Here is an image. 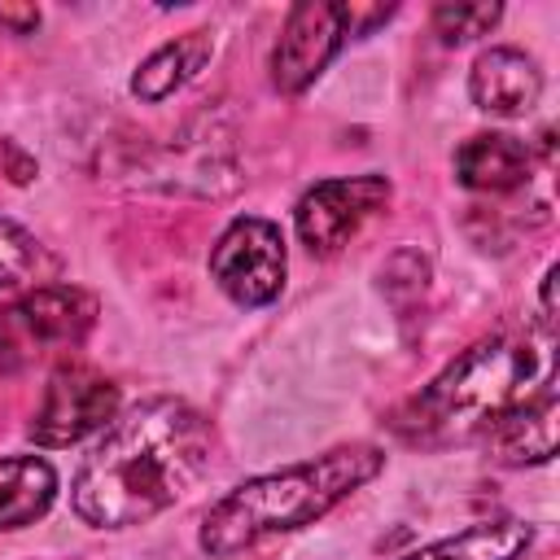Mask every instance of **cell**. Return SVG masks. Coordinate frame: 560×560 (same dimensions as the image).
Segmentation results:
<instances>
[{
  "label": "cell",
  "mask_w": 560,
  "mask_h": 560,
  "mask_svg": "<svg viewBox=\"0 0 560 560\" xmlns=\"http://www.w3.org/2000/svg\"><path fill=\"white\" fill-rule=\"evenodd\" d=\"M219 433L206 411L158 394L114 416L70 477V512L92 529L149 525L214 468Z\"/></svg>",
  "instance_id": "obj_1"
},
{
  "label": "cell",
  "mask_w": 560,
  "mask_h": 560,
  "mask_svg": "<svg viewBox=\"0 0 560 560\" xmlns=\"http://www.w3.org/2000/svg\"><path fill=\"white\" fill-rule=\"evenodd\" d=\"M556 337L542 328L521 332H490L459 350L420 394H411L394 416L389 429L407 446L442 451L459 442H481V433L534 398L538 389L556 385Z\"/></svg>",
  "instance_id": "obj_2"
},
{
  "label": "cell",
  "mask_w": 560,
  "mask_h": 560,
  "mask_svg": "<svg viewBox=\"0 0 560 560\" xmlns=\"http://www.w3.org/2000/svg\"><path fill=\"white\" fill-rule=\"evenodd\" d=\"M385 468V451L376 442H341L315 459L284 464L276 472L245 477L228 494H219L197 525V547L210 560H228L267 538L298 534L341 508L354 490L376 481Z\"/></svg>",
  "instance_id": "obj_3"
},
{
  "label": "cell",
  "mask_w": 560,
  "mask_h": 560,
  "mask_svg": "<svg viewBox=\"0 0 560 560\" xmlns=\"http://www.w3.org/2000/svg\"><path fill=\"white\" fill-rule=\"evenodd\" d=\"M101 302L79 284H35L0 302V376H18L88 341Z\"/></svg>",
  "instance_id": "obj_4"
},
{
  "label": "cell",
  "mask_w": 560,
  "mask_h": 560,
  "mask_svg": "<svg viewBox=\"0 0 560 560\" xmlns=\"http://www.w3.org/2000/svg\"><path fill=\"white\" fill-rule=\"evenodd\" d=\"M206 267L214 289L232 306H245V311L271 306L284 293V276H289V245L280 223L262 214H236L210 245Z\"/></svg>",
  "instance_id": "obj_5"
},
{
  "label": "cell",
  "mask_w": 560,
  "mask_h": 560,
  "mask_svg": "<svg viewBox=\"0 0 560 560\" xmlns=\"http://www.w3.org/2000/svg\"><path fill=\"white\" fill-rule=\"evenodd\" d=\"M389 197H394V184L385 175H376V171L319 179L298 197L293 232L306 245V254L332 258L363 232L368 219H376L389 206Z\"/></svg>",
  "instance_id": "obj_6"
},
{
  "label": "cell",
  "mask_w": 560,
  "mask_h": 560,
  "mask_svg": "<svg viewBox=\"0 0 560 560\" xmlns=\"http://www.w3.org/2000/svg\"><path fill=\"white\" fill-rule=\"evenodd\" d=\"M118 411H122V394L109 376H101L83 363H61L48 376L39 407L31 411L26 438L35 446L61 451V446H74L92 433H105Z\"/></svg>",
  "instance_id": "obj_7"
},
{
  "label": "cell",
  "mask_w": 560,
  "mask_h": 560,
  "mask_svg": "<svg viewBox=\"0 0 560 560\" xmlns=\"http://www.w3.org/2000/svg\"><path fill=\"white\" fill-rule=\"evenodd\" d=\"M350 39H354L350 35V4H341V0H298L284 13L280 35H276L271 57H267L271 88L280 96H302Z\"/></svg>",
  "instance_id": "obj_8"
},
{
  "label": "cell",
  "mask_w": 560,
  "mask_h": 560,
  "mask_svg": "<svg viewBox=\"0 0 560 560\" xmlns=\"http://www.w3.org/2000/svg\"><path fill=\"white\" fill-rule=\"evenodd\" d=\"M136 179L162 192L184 197H232L241 188V166L232 158V144H223L214 131H197V122L171 144H158L140 158Z\"/></svg>",
  "instance_id": "obj_9"
},
{
  "label": "cell",
  "mask_w": 560,
  "mask_h": 560,
  "mask_svg": "<svg viewBox=\"0 0 560 560\" xmlns=\"http://www.w3.org/2000/svg\"><path fill=\"white\" fill-rule=\"evenodd\" d=\"M542 96V70L525 48L494 44L468 66V101L490 118H525Z\"/></svg>",
  "instance_id": "obj_10"
},
{
  "label": "cell",
  "mask_w": 560,
  "mask_h": 560,
  "mask_svg": "<svg viewBox=\"0 0 560 560\" xmlns=\"http://www.w3.org/2000/svg\"><path fill=\"white\" fill-rule=\"evenodd\" d=\"M556 411H560V398H556V385H547L534 398H525L521 407H512L508 416H499L481 433L486 459L499 468L551 464L556 459Z\"/></svg>",
  "instance_id": "obj_11"
},
{
  "label": "cell",
  "mask_w": 560,
  "mask_h": 560,
  "mask_svg": "<svg viewBox=\"0 0 560 560\" xmlns=\"http://www.w3.org/2000/svg\"><path fill=\"white\" fill-rule=\"evenodd\" d=\"M451 171L468 192H516L534 175V149L512 131H477L455 149Z\"/></svg>",
  "instance_id": "obj_12"
},
{
  "label": "cell",
  "mask_w": 560,
  "mask_h": 560,
  "mask_svg": "<svg viewBox=\"0 0 560 560\" xmlns=\"http://www.w3.org/2000/svg\"><path fill=\"white\" fill-rule=\"evenodd\" d=\"M214 57V31L197 26V31H184L166 44H158L149 57H140V66L131 70V96L140 105H162L166 96H175L179 88H188Z\"/></svg>",
  "instance_id": "obj_13"
},
{
  "label": "cell",
  "mask_w": 560,
  "mask_h": 560,
  "mask_svg": "<svg viewBox=\"0 0 560 560\" xmlns=\"http://www.w3.org/2000/svg\"><path fill=\"white\" fill-rule=\"evenodd\" d=\"M57 490V468L44 455H0V534L44 521Z\"/></svg>",
  "instance_id": "obj_14"
},
{
  "label": "cell",
  "mask_w": 560,
  "mask_h": 560,
  "mask_svg": "<svg viewBox=\"0 0 560 560\" xmlns=\"http://www.w3.org/2000/svg\"><path fill=\"white\" fill-rule=\"evenodd\" d=\"M534 542V525L521 516H494V521H477L464 525L438 542H424L407 556L394 560H521Z\"/></svg>",
  "instance_id": "obj_15"
},
{
  "label": "cell",
  "mask_w": 560,
  "mask_h": 560,
  "mask_svg": "<svg viewBox=\"0 0 560 560\" xmlns=\"http://www.w3.org/2000/svg\"><path fill=\"white\" fill-rule=\"evenodd\" d=\"M57 262L31 228H22L18 219H0V293H26Z\"/></svg>",
  "instance_id": "obj_16"
},
{
  "label": "cell",
  "mask_w": 560,
  "mask_h": 560,
  "mask_svg": "<svg viewBox=\"0 0 560 560\" xmlns=\"http://www.w3.org/2000/svg\"><path fill=\"white\" fill-rule=\"evenodd\" d=\"M503 18V4L499 0H477V4H438L429 13L433 22V35L446 44V48H459V44H472L481 35H490Z\"/></svg>",
  "instance_id": "obj_17"
},
{
  "label": "cell",
  "mask_w": 560,
  "mask_h": 560,
  "mask_svg": "<svg viewBox=\"0 0 560 560\" xmlns=\"http://www.w3.org/2000/svg\"><path fill=\"white\" fill-rule=\"evenodd\" d=\"M556 280H560V267L551 262L538 280V328L556 337Z\"/></svg>",
  "instance_id": "obj_18"
},
{
  "label": "cell",
  "mask_w": 560,
  "mask_h": 560,
  "mask_svg": "<svg viewBox=\"0 0 560 560\" xmlns=\"http://www.w3.org/2000/svg\"><path fill=\"white\" fill-rule=\"evenodd\" d=\"M0 31L4 35H35L39 31V9L35 4H0Z\"/></svg>",
  "instance_id": "obj_19"
}]
</instances>
